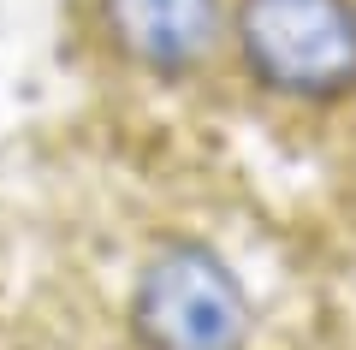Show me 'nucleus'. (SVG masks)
<instances>
[{"label":"nucleus","mask_w":356,"mask_h":350,"mask_svg":"<svg viewBox=\"0 0 356 350\" xmlns=\"http://www.w3.org/2000/svg\"><path fill=\"white\" fill-rule=\"evenodd\" d=\"M131 326L149 350H243L250 297L208 244H166L137 279Z\"/></svg>","instance_id":"f257e3e1"},{"label":"nucleus","mask_w":356,"mask_h":350,"mask_svg":"<svg viewBox=\"0 0 356 350\" xmlns=\"http://www.w3.org/2000/svg\"><path fill=\"white\" fill-rule=\"evenodd\" d=\"M238 48L280 95L327 101L356 83L350 0H238Z\"/></svg>","instance_id":"f03ea898"},{"label":"nucleus","mask_w":356,"mask_h":350,"mask_svg":"<svg viewBox=\"0 0 356 350\" xmlns=\"http://www.w3.org/2000/svg\"><path fill=\"white\" fill-rule=\"evenodd\" d=\"M113 42L149 72H196L220 48L226 6L220 0H102Z\"/></svg>","instance_id":"7ed1b4c3"}]
</instances>
